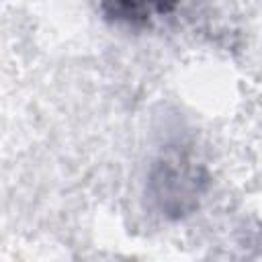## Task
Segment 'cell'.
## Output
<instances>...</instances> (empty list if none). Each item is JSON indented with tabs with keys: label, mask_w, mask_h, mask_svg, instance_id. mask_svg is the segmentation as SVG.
<instances>
[{
	"label": "cell",
	"mask_w": 262,
	"mask_h": 262,
	"mask_svg": "<svg viewBox=\"0 0 262 262\" xmlns=\"http://www.w3.org/2000/svg\"><path fill=\"white\" fill-rule=\"evenodd\" d=\"M108 18L123 20L129 25L145 23L154 14H164L174 8V4H139V2H117V4H102L100 6Z\"/></svg>",
	"instance_id": "1"
}]
</instances>
